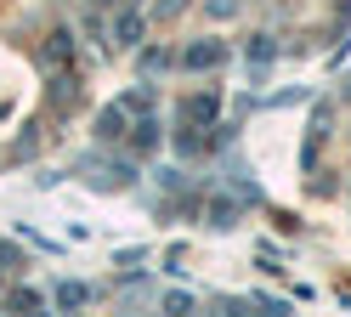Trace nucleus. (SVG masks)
Listing matches in <instances>:
<instances>
[{
	"instance_id": "nucleus-7",
	"label": "nucleus",
	"mask_w": 351,
	"mask_h": 317,
	"mask_svg": "<svg viewBox=\"0 0 351 317\" xmlns=\"http://www.w3.org/2000/svg\"><path fill=\"white\" fill-rule=\"evenodd\" d=\"M232 215H238V210H232L227 198H221V204H210V226H232Z\"/></svg>"
},
{
	"instance_id": "nucleus-11",
	"label": "nucleus",
	"mask_w": 351,
	"mask_h": 317,
	"mask_svg": "<svg viewBox=\"0 0 351 317\" xmlns=\"http://www.w3.org/2000/svg\"><path fill=\"white\" fill-rule=\"evenodd\" d=\"M34 306H40V301H34L29 289H17V294H12V312H34Z\"/></svg>"
},
{
	"instance_id": "nucleus-9",
	"label": "nucleus",
	"mask_w": 351,
	"mask_h": 317,
	"mask_svg": "<svg viewBox=\"0 0 351 317\" xmlns=\"http://www.w3.org/2000/svg\"><path fill=\"white\" fill-rule=\"evenodd\" d=\"M165 312H170V317H187V312H193V301H187V294H170Z\"/></svg>"
},
{
	"instance_id": "nucleus-10",
	"label": "nucleus",
	"mask_w": 351,
	"mask_h": 317,
	"mask_svg": "<svg viewBox=\"0 0 351 317\" xmlns=\"http://www.w3.org/2000/svg\"><path fill=\"white\" fill-rule=\"evenodd\" d=\"M51 62H69V34H51Z\"/></svg>"
},
{
	"instance_id": "nucleus-2",
	"label": "nucleus",
	"mask_w": 351,
	"mask_h": 317,
	"mask_svg": "<svg viewBox=\"0 0 351 317\" xmlns=\"http://www.w3.org/2000/svg\"><path fill=\"white\" fill-rule=\"evenodd\" d=\"M125 119H130V102H125V97L108 102L102 119H97V136H102V142H119V136H125Z\"/></svg>"
},
{
	"instance_id": "nucleus-8",
	"label": "nucleus",
	"mask_w": 351,
	"mask_h": 317,
	"mask_svg": "<svg viewBox=\"0 0 351 317\" xmlns=\"http://www.w3.org/2000/svg\"><path fill=\"white\" fill-rule=\"evenodd\" d=\"M250 57H255V62H272V40H267V34H255V45H250Z\"/></svg>"
},
{
	"instance_id": "nucleus-6",
	"label": "nucleus",
	"mask_w": 351,
	"mask_h": 317,
	"mask_svg": "<svg viewBox=\"0 0 351 317\" xmlns=\"http://www.w3.org/2000/svg\"><path fill=\"white\" fill-rule=\"evenodd\" d=\"M57 301L74 312V306H85V301H91V289H85V283H62V289H57Z\"/></svg>"
},
{
	"instance_id": "nucleus-4",
	"label": "nucleus",
	"mask_w": 351,
	"mask_h": 317,
	"mask_svg": "<svg viewBox=\"0 0 351 317\" xmlns=\"http://www.w3.org/2000/svg\"><path fill=\"white\" fill-rule=\"evenodd\" d=\"M130 148H136V153H153V148H159V125H153L147 113H142L136 125H130Z\"/></svg>"
},
{
	"instance_id": "nucleus-1",
	"label": "nucleus",
	"mask_w": 351,
	"mask_h": 317,
	"mask_svg": "<svg viewBox=\"0 0 351 317\" xmlns=\"http://www.w3.org/2000/svg\"><path fill=\"white\" fill-rule=\"evenodd\" d=\"M215 113H221L215 91H199L193 102H182V130H215Z\"/></svg>"
},
{
	"instance_id": "nucleus-3",
	"label": "nucleus",
	"mask_w": 351,
	"mask_h": 317,
	"mask_svg": "<svg viewBox=\"0 0 351 317\" xmlns=\"http://www.w3.org/2000/svg\"><path fill=\"white\" fill-rule=\"evenodd\" d=\"M221 57H227L221 40H199V45H187V51H182V68H215Z\"/></svg>"
},
{
	"instance_id": "nucleus-5",
	"label": "nucleus",
	"mask_w": 351,
	"mask_h": 317,
	"mask_svg": "<svg viewBox=\"0 0 351 317\" xmlns=\"http://www.w3.org/2000/svg\"><path fill=\"white\" fill-rule=\"evenodd\" d=\"M114 34H119V45H136V34H142V12H119Z\"/></svg>"
}]
</instances>
